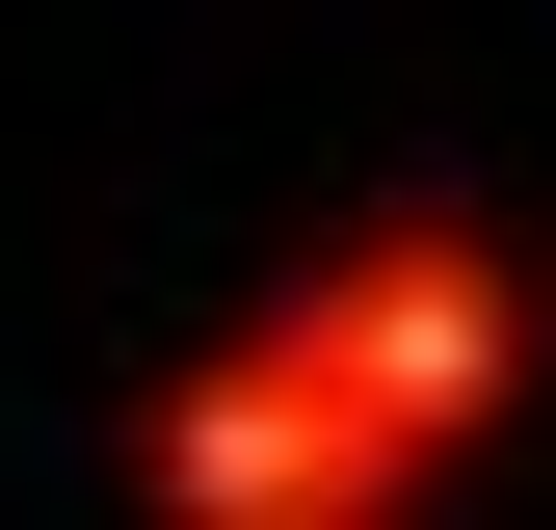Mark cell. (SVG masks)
<instances>
[{
    "label": "cell",
    "mask_w": 556,
    "mask_h": 530,
    "mask_svg": "<svg viewBox=\"0 0 556 530\" xmlns=\"http://www.w3.org/2000/svg\"><path fill=\"white\" fill-rule=\"evenodd\" d=\"M106 478L160 504V530H397V504H451L425 451H397L371 398L292 345V318H213V345H186V371L106 425Z\"/></svg>",
    "instance_id": "7a4b0ae2"
},
{
    "label": "cell",
    "mask_w": 556,
    "mask_h": 530,
    "mask_svg": "<svg viewBox=\"0 0 556 530\" xmlns=\"http://www.w3.org/2000/svg\"><path fill=\"white\" fill-rule=\"evenodd\" d=\"M265 318H292V345L371 398L425 478H477V451L530 425V371H556V292H530V239L477 213V186H371V213H344Z\"/></svg>",
    "instance_id": "6da1fadb"
}]
</instances>
